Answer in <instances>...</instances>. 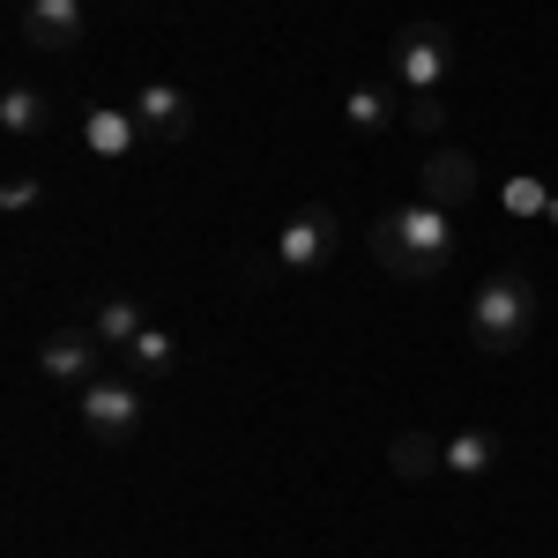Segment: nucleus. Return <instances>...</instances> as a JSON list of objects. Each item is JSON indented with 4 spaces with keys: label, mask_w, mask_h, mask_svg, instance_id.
Listing matches in <instances>:
<instances>
[{
    "label": "nucleus",
    "mask_w": 558,
    "mask_h": 558,
    "mask_svg": "<svg viewBox=\"0 0 558 558\" xmlns=\"http://www.w3.org/2000/svg\"><path fill=\"white\" fill-rule=\"evenodd\" d=\"M89 328H97V343H105V350H128L134 336L149 328V320H142V305H134V299H105V305H97V320H89Z\"/></svg>",
    "instance_id": "15"
},
{
    "label": "nucleus",
    "mask_w": 558,
    "mask_h": 558,
    "mask_svg": "<svg viewBox=\"0 0 558 558\" xmlns=\"http://www.w3.org/2000/svg\"><path fill=\"white\" fill-rule=\"evenodd\" d=\"M387 470L402 476V484H425V476L447 470V439H432V432H395V439H387Z\"/></svg>",
    "instance_id": "12"
},
{
    "label": "nucleus",
    "mask_w": 558,
    "mask_h": 558,
    "mask_svg": "<svg viewBox=\"0 0 558 558\" xmlns=\"http://www.w3.org/2000/svg\"><path fill=\"white\" fill-rule=\"evenodd\" d=\"M365 246H373V260H380L395 283H439L447 260H454V223H447V209H432V202H410V209L373 216Z\"/></svg>",
    "instance_id": "1"
},
{
    "label": "nucleus",
    "mask_w": 558,
    "mask_h": 558,
    "mask_svg": "<svg viewBox=\"0 0 558 558\" xmlns=\"http://www.w3.org/2000/svg\"><path fill=\"white\" fill-rule=\"evenodd\" d=\"M417 186H425V202L432 209H470L476 202V186H484V172H476V157L470 149H432L425 157V172H417Z\"/></svg>",
    "instance_id": "9"
},
{
    "label": "nucleus",
    "mask_w": 558,
    "mask_h": 558,
    "mask_svg": "<svg viewBox=\"0 0 558 558\" xmlns=\"http://www.w3.org/2000/svg\"><path fill=\"white\" fill-rule=\"evenodd\" d=\"M336 239H343V216L328 209V202H305V209L283 216V231H276L268 254L283 260V276H320L336 260Z\"/></svg>",
    "instance_id": "4"
},
{
    "label": "nucleus",
    "mask_w": 558,
    "mask_h": 558,
    "mask_svg": "<svg viewBox=\"0 0 558 558\" xmlns=\"http://www.w3.org/2000/svg\"><path fill=\"white\" fill-rule=\"evenodd\" d=\"M75 410H83V432L97 439V447H128L134 432H142V387H128V380H89Z\"/></svg>",
    "instance_id": "5"
},
{
    "label": "nucleus",
    "mask_w": 558,
    "mask_h": 558,
    "mask_svg": "<svg viewBox=\"0 0 558 558\" xmlns=\"http://www.w3.org/2000/svg\"><path fill=\"white\" fill-rule=\"evenodd\" d=\"M83 38H89L83 0H31V8H23V45H31V52H75Z\"/></svg>",
    "instance_id": "7"
},
{
    "label": "nucleus",
    "mask_w": 558,
    "mask_h": 558,
    "mask_svg": "<svg viewBox=\"0 0 558 558\" xmlns=\"http://www.w3.org/2000/svg\"><path fill=\"white\" fill-rule=\"evenodd\" d=\"M551 231H558V194H551Z\"/></svg>",
    "instance_id": "20"
},
{
    "label": "nucleus",
    "mask_w": 558,
    "mask_h": 558,
    "mask_svg": "<svg viewBox=\"0 0 558 558\" xmlns=\"http://www.w3.org/2000/svg\"><path fill=\"white\" fill-rule=\"evenodd\" d=\"M447 470L454 476L499 470V432H454V439H447Z\"/></svg>",
    "instance_id": "14"
},
{
    "label": "nucleus",
    "mask_w": 558,
    "mask_h": 558,
    "mask_svg": "<svg viewBox=\"0 0 558 558\" xmlns=\"http://www.w3.org/2000/svg\"><path fill=\"white\" fill-rule=\"evenodd\" d=\"M402 105H410V89L395 83V75H380V83H357L343 97V120L357 134H387V128H402Z\"/></svg>",
    "instance_id": "10"
},
{
    "label": "nucleus",
    "mask_w": 558,
    "mask_h": 558,
    "mask_svg": "<svg viewBox=\"0 0 558 558\" xmlns=\"http://www.w3.org/2000/svg\"><path fill=\"white\" fill-rule=\"evenodd\" d=\"M128 112H134V128H142V142H186L194 134V105H186L179 83H142Z\"/></svg>",
    "instance_id": "8"
},
{
    "label": "nucleus",
    "mask_w": 558,
    "mask_h": 558,
    "mask_svg": "<svg viewBox=\"0 0 558 558\" xmlns=\"http://www.w3.org/2000/svg\"><path fill=\"white\" fill-rule=\"evenodd\" d=\"M83 142L105 157V165H128L134 149H142V128H134L128 105H89L83 112Z\"/></svg>",
    "instance_id": "11"
},
{
    "label": "nucleus",
    "mask_w": 558,
    "mask_h": 558,
    "mask_svg": "<svg viewBox=\"0 0 558 558\" xmlns=\"http://www.w3.org/2000/svg\"><path fill=\"white\" fill-rule=\"evenodd\" d=\"M120 357H128L142 380H165V373H172V357H179V343L165 336V328H142V336H134V343L120 350Z\"/></svg>",
    "instance_id": "16"
},
{
    "label": "nucleus",
    "mask_w": 558,
    "mask_h": 558,
    "mask_svg": "<svg viewBox=\"0 0 558 558\" xmlns=\"http://www.w3.org/2000/svg\"><path fill=\"white\" fill-rule=\"evenodd\" d=\"M507 216H551V186L544 179H507Z\"/></svg>",
    "instance_id": "19"
},
{
    "label": "nucleus",
    "mask_w": 558,
    "mask_h": 558,
    "mask_svg": "<svg viewBox=\"0 0 558 558\" xmlns=\"http://www.w3.org/2000/svg\"><path fill=\"white\" fill-rule=\"evenodd\" d=\"M97 357H105V343H97V328H52L38 343V373L60 387H75L83 395L89 380H97Z\"/></svg>",
    "instance_id": "6"
},
{
    "label": "nucleus",
    "mask_w": 558,
    "mask_h": 558,
    "mask_svg": "<svg viewBox=\"0 0 558 558\" xmlns=\"http://www.w3.org/2000/svg\"><path fill=\"white\" fill-rule=\"evenodd\" d=\"M387 75L410 89H447V75H454V31L447 23H402L395 31V52H387Z\"/></svg>",
    "instance_id": "3"
},
{
    "label": "nucleus",
    "mask_w": 558,
    "mask_h": 558,
    "mask_svg": "<svg viewBox=\"0 0 558 558\" xmlns=\"http://www.w3.org/2000/svg\"><path fill=\"white\" fill-rule=\"evenodd\" d=\"M402 128L410 134H439L447 128V89H417V97L402 105Z\"/></svg>",
    "instance_id": "17"
},
{
    "label": "nucleus",
    "mask_w": 558,
    "mask_h": 558,
    "mask_svg": "<svg viewBox=\"0 0 558 558\" xmlns=\"http://www.w3.org/2000/svg\"><path fill=\"white\" fill-rule=\"evenodd\" d=\"M0 128L15 134V142H38V134L52 128V105H45L31 83H8L0 89Z\"/></svg>",
    "instance_id": "13"
},
{
    "label": "nucleus",
    "mask_w": 558,
    "mask_h": 558,
    "mask_svg": "<svg viewBox=\"0 0 558 558\" xmlns=\"http://www.w3.org/2000/svg\"><path fill=\"white\" fill-rule=\"evenodd\" d=\"M529 328H536V276L529 268H499L470 299V343L484 357H507V350L529 343Z\"/></svg>",
    "instance_id": "2"
},
{
    "label": "nucleus",
    "mask_w": 558,
    "mask_h": 558,
    "mask_svg": "<svg viewBox=\"0 0 558 558\" xmlns=\"http://www.w3.org/2000/svg\"><path fill=\"white\" fill-rule=\"evenodd\" d=\"M15 8H31V0H15Z\"/></svg>",
    "instance_id": "21"
},
{
    "label": "nucleus",
    "mask_w": 558,
    "mask_h": 558,
    "mask_svg": "<svg viewBox=\"0 0 558 558\" xmlns=\"http://www.w3.org/2000/svg\"><path fill=\"white\" fill-rule=\"evenodd\" d=\"M38 202H45V172H8V179H0V209H8V216L38 209Z\"/></svg>",
    "instance_id": "18"
}]
</instances>
